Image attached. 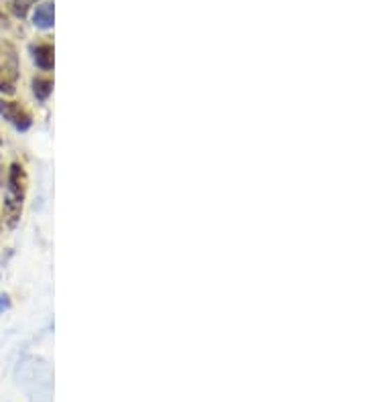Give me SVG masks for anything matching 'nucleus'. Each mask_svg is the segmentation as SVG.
Returning a JSON list of instances; mask_svg holds the SVG:
<instances>
[{
  "instance_id": "5",
  "label": "nucleus",
  "mask_w": 366,
  "mask_h": 402,
  "mask_svg": "<svg viewBox=\"0 0 366 402\" xmlns=\"http://www.w3.org/2000/svg\"><path fill=\"white\" fill-rule=\"evenodd\" d=\"M53 92V81L49 78H35L33 80V94L39 102H45Z\"/></svg>"
},
{
  "instance_id": "7",
  "label": "nucleus",
  "mask_w": 366,
  "mask_h": 402,
  "mask_svg": "<svg viewBox=\"0 0 366 402\" xmlns=\"http://www.w3.org/2000/svg\"><path fill=\"white\" fill-rule=\"evenodd\" d=\"M0 92H2V94H13V92H15L13 81L6 80V78H0Z\"/></svg>"
},
{
  "instance_id": "8",
  "label": "nucleus",
  "mask_w": 366,
  "mask_h": 402,
  "mask_svg": "<svg viewBox=\"0 0 366 402\" xmlns=\"http://www.w3.org/2000/svg\"><path fill=\"white\" fill-rule=\"evenodd\" d=\"M6 299H8L6 295H0V309H2V307H8V301H6Z\"/></svg>"
},
{
  "instance_id": "2",
  "label": "nucleus",
  "mask_w": 366,
  "mask_h": 402,
  "mask_svg": "<svg viewBox=\"0 0 366 402\" xmlns=\"http://www.w3.org/2000/svg\"><path fill=\"white\" fill-rule=\"evenodd\" d=\"M0 116L8 124H13L20 132H25V130H29L33 126L31 112L15 100H0Z\"/></svg>"
},
{
  "instance_id": "4",
  "label": "nucleus",
  "mask_w": 366,
  "mask_h": 402,
  "mask_svg": "<svg viewBox=\"0 0 366 402\" xmlns=\"http://www.w3.org/2000/svg\"><path fill=\"white\" fill-rule=\"evenodd\" d=\"M31 55H33V61L39 69H43V71L53 69V47L49 43L31 45Z\"/></svg>"
},
{
  "instance_id": "3",
  "label": "nucleus",
  "mask_w": 366,
  "mask_h": 402,
  "mask_svg": "<svg viewBox=\"0 0 366 402\" xmlns=\"http://www.w3.org/2000/svg\"><path fill=\"white\" fill-rule=\"evenodd\" d=\"M53 20H55V6L53 2H41V4H35V13H33V25L37 29H51L53 27Z\"/></svg>"
},
{
  "instance_id": "6",
  "label": "nucleus",
  "mask_w": 366,
  "mask_h": 402,
  "mask_svg": "<svg viewBox=\"0 0 366 402\" xmlns=\"http://www.w3.org/2000/svg\"><path fill=\"white\" fill-rule=\"evenodd\" d=\"M37 0H13V13L19 17V19H25L31 11V6H35Z\"/></svg>"
},
{
  "instance_id": "9",
  "label": "nucleus",
  "mask_w": 366,
  "mask_h": 402,
  "mask_svg": "<svg viewBox=\"0 0 366 402\" xmlns=\"http://www.w3.org/2000/svg\"><path fill=\"white\" fill-rule=\"evenodd\" d=\"M0 144H2V137H0Z\"/></svg>"
},
{
  "instance_id": "1",
  "label": "nucleus",
  "mask_w": 366,
  "mask_h": 402,
  "mask_svg": "<svg viewBox=\"0 0 366 402\" xmlns=\"http://www.w3.org/2000/svg\"><path fill=\"white\" fill-rule=\"evenodd\" d=\"M27 171L20 162H13L8 167V177H6V195H4V216L11 228H15L22 214V203L27 195Z\"/></svg>"
}]
</instances>
